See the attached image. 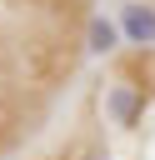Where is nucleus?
Segmentation results:
<instances>
[{"instance_id": "f257e3e1", "label": "nucleus", "mask_w": 155, "mask_h": 160, "mask_svg": "<svg viewBox=\"0 0 155 160\" xmlns=\"http://www.w3.org/2000/svg\"><path fill=\"white\" fill-rule=\"evenodd\" d=\"M120 25H125V35L130 40H155V10L150 5H125V15H120Z\"/></svg>"}, {"instance_id": "f03ea898", "label": "nucleus", "mask_w": 155, "mask_h": 160, "mask_svg": "<svg viewBox=\"0 0 155 160\" xmlns=\"http://www.w3.org/2000/svg\"><path fill=\"white\" fill-rule=\"evenodd\" d=\"M90 50H115V25L110 20H90Z\"/></svg>"}, {"instance_id": "7ed1b4c3", "label": "nucleus", "mask_w": 155, "mask_h": 160, "mask_svg": "<svg viewBox=\"0 0 155 160\" xmlns=\"http://www.w3.org/2000/svg\"><path fill=\"white\" fill-rule=\"evenodd\" d=\"M110 105H115V115H120L125 125H135V115H140V100H135L130 90H115V95H110Z\"/></svg>"}, {"instance_id": "20e7f679", "label": "nucleus", "mask_w": 155, "mask_h": 160, "mask_svg": "<svg viewBox=\"0 0 155 160\" xmlns=\"http://www.w3.org/2000/svg\"><path fill=\"white\" fill-rule=\"evenodd\" d=\"M35 5H60V0H35Z\"/></svg>"}]
</instances>
